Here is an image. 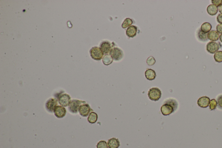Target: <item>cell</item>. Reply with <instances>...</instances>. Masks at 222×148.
<instances>
[{"label":"cell","instance_id":"6da1fadb","mask_svg":"<svg viewBox=\"0 0 222 148\" xmlns=\"http://www.w3.org/2000/svg\"><path fill=\"white\" fill-rule=\"evenodd\" d=\"M178 103L173 99H169L164 101L161 108V113L163 116H168L177 110Z\"/></svg>","mask_w":222,"mask_h":148},{"label":"cell","instance_id":"7a4b0ae2","mask_svg":"<svg viewBox=\"0 0 222 148\" xmlns=\"http://www.w3.org/2000/svg\"><path fill=\"white\" fill-rule=\"evenodd\" d=\"M85 104V101L77 100V99H73L70 101L69 105V110L71 113H77L80 106L82 104Z\"/></svg>","mask_w":222,"mask_h":148},{"label":"cell","instance_id":"3957f363","mask_svg":"<svg viewBox=\"0 0 222 148\" xmlns=\"http://www.w3.org/2000/svg\"><path fill=\"white\" fill-rule=\"evenodd\" d=\"M161 91L157 87H153L150 89L148 92L149 98L152 101H157L161 98Z\"/></svg>","mask_w":222,"mask_h":148},{"label":"cell","instance_id":"277c9868","mask_svg":"<svg viewBox=\"0 0 222 148\" xmlns=\"http://www.w3.org/2000/svg\"><path fill=\"white\" fill-rule=\"evenodd\" d=\"M90 56L91 57L96 61H100L103 58L104 53L100 47L94 46L90 50Z\"/></svg>","mask_w":222,"mask_h":148},{"label":"cell","instance_id":"5b68a950","mask_svg":"<svg viewBox=\"0 0 222 148\" xmlns=\"http://www.w3.org/2000/svg\"><path fill=\"white\" fill-rule=\"evenodd\" d=\"M109 54L113 60L116 61H120L124 56L123 51L118 47H113L111 49Z\"/></svg>","mask_w":222,"mask_h":148},{"label":"cell","instance_id":"8992f818","mask_svg":"<svg viewBox=\"0 0 222 148\" xmlns=\"http://www.w3.org/2000/svg\"><path fill=\"white\" fill-rule=\"evenodd\" d=\"M221 46V45L220 43L211 41L206 45V50L210 54H215L219 51Z\"/></svg>","mask_w":222,"mask_h":148},{"label":"cell","instance_id":"52a82bcc","mask_svg":"<svg viewBox=\"0 0 222 148\" xmlns=\"http://www.w3.org/2000/svg\"><path fill=\"white\" fill-rule=\"evenodd\" d=\"M58 100L59 104L62 107H66L69 105L71 101V97L67 94H61L58 97Z\"/></svg>","mask_w":222,"mask_h":148},{"label":"cell","instance_id":"ba28073f","mask_svg":"<svg viewBox=\"0 0 222 148\" xmlns=\"http://www.w3.org/2000/svg\"><path fill=\"white\" fill-rule=\"evenodd\" d=\"M79 112L82 117H86L90 114V113L93 112V110L88 104H85L80 106L79 109Z\"/></svg>","mask_w":222,"mask_h":148},{"label":"cell","instance_id":"9c48e42d","mask_svg":"<svg viewBox=\"0 0 222 148\" xmlns=\"http://www.w3.org/2000/svg\"><path fill=\"white\" fill-rule=\"evenodd\" d=\"M58 105L57 100L56 99L51 98L47 100L46 104L45 107L46 110L50 113H53L55 109L56 108Z\"/></svg>","mask_w":222,"mask_h":148},{"label":"cell","instance_id":"30bf717a","mask_svg":"<svg viewBox=\"0 0 222 148\" xmlns=\"http://www.w3.org/2000/svg\"><path fill=\"white\" fill-rule=\"evenodd\" d=\"M112 44L107 41H103L100 44V47L104 54H107L112 49Z\"/></svg>","mask_w":222,"mask_h":148},{"label":"cell","instance_id":"8fae6325","mask_svg":"<svg viewBox=\"0 0 222 148\" xmlns=\"http://www.w3.org/2000/svg\"><path fill=\"white\" fill-rule=\"evenodd\" d=\"M54 113L56 117L58 118H62L64 117L66 114V110L64 107L58 106L55 109Z\"/></svg>","mask_w":222,"mask_h":148},{"label":"cell","instance_id":"7c38bea8","mask_svg":"<svg viewBox=\"0 0 222 148\" xmlns=\"http://www.w3.org/2000/svg\"><path fill=\"white\" fill-rule=\"evenodd\" d=\"M210 103V98L206 96L200 98L197 101L198 106L202 108H206L208 107Z\"/></svg>","mask_w":222,"mask_h":148},{"label":"cell","instance_id":"4fadbf2b","mask_svg":"<svg viewBox=\"0 0 222 148\" xmlns=\"http://www.w3.org/2000/svg\"><path fill=\"white\" fill-rule=\"evenodd\" d=\"M138 31V28L137 26L132 25L129 26L126 31V34L129 37L133 38L136 35Z\"/></svg>","mask_w":222,"mask_h":148},{"label":"cell","instance_id":"5bb4252c","mask_svg":"<svg viewBox=\"0 0 222 148\" xmlns=\"http://www.w3.org/2000/svg\"><path fill=\"white\" fill-rule=\"evenodd\" d=\"M207 37L211 41H218L220 38L219 34L215 30L211 31L207 34Z\"/></svg>","mask_w":222,"mask_h":148},{"label":"cell","instance_id":"9a60e30c","mask_svg":"<svg viewBox=\"0 0 222 148\" xmlns=\"http://www.w3.org/2000/svg\"><path fill=\"white\" fill-rule=\"evenodd\" d=\"M108 145L109 148H118L120 146L119 140L116 138H112L109 140Z\"/></svg>","mask_w":222,"mask_h":148},{"label":"cell","instance_id":"2e32d148","mask_svg":"<svg viewBox=\"0 0 222 148\" xmlns=\"http://www.w3.org/2000/svg\"><path fill=\"white\" fill-rule=\"evenodd\" d=\"M145 76L148 80H153L156 78V72L152 69H148L145 71Z\"/></svg>","mask_w":222,"mask_h":148},{"label":"cell","instance_id":"e0dca14e","mask_svg":"<svg viewBox=\"0 0 222 148\" xmlns=\"http://www.w3.org/2000/svg\"><path fill=\"white\" fill-rule=\"evenodd\" d=\"M218 8L213 4L209 5L207 8V11L208 13L211 16L215 15L218 12Z\"/></svg>","mask_w":222,"mask_h":148},{"label":"cell","instance_id":"ac0fdd59","mask_svg":"<svg viewBox=\"0 0 222 148\" xmlns=\"http://www.w3.org/2000/svg\"><path fill=\"white\" fill-rule=\"evenodd\" d=\"M211 29L212 25L209 23H204L201 26V30L205 33L210 32Z\"/></svg>","mask_w":222,"mask_h":148},{"label":"cell","instance_id":"d6986e66","mask_svg":"<svg viewBox=\"0 0 222 148\" xmlns=\"http://www.w3.org/2000/svg\"><path fill=\"white\" fill-rule=\"evenodd\" d=\"M98 119V115L97 113L95 112H92L90 113L88 118V121L89 123H96Z\"/></svg>","mask_w":222,"mask_h":148},{"label":"cell","instance_id":"ffe728a7","mask_svg":"<svg viewBox=\"0 0 222 148\" xmlns=\"http://www.w3.org/2000/svg\"><path fill=\"white\" fill-rule=\"evenodd\" d=\"M113 59L110 55L106 54L103 58V62L105 65L108 66L113 62Z\"/></svg>","mask_w":222,"mask_h":148},{"label":"cell","instance_id":"44dd1931","mask_svg":"<svg viewBox=\"0 0 222 148\" xmlns=\"http://www.w3.org/2000/svg\"><path fill=\"white\" fill-rule=\"evenodd\" d=\"M198 38L199 39V40L201 41H207V39H208V37H207V34L203 32L201 30V29H200L198 31Z\"/></svg>","mask_w":222,"mask_h":148},{"label":"cell","instance_id":"7402d4cb","mask_svg":"<svg viewBox=\"0 0 222 148\" xmlns=\"http://www.w3.org/2000/svg\"><path fill=\"white\" fill-rule=\"evenodd\" d=\"M132 24H133L132 20L130 18H127L124 20L122 25H121V26H122V28L125 29V28H127L128 26H130V25H131Z\"/></svg>","mask_w":222,"mask_h":148},{"label":"cell","instance_id":"603a6c76","mask_svg":"<svg viewBox=\"0 0 222 148\" xmlns=\"http://www.w3.org/2000/svg\"><path fill=\"white\" fill-rule=\"evenodd\" d=\"M214 58L216 62H222V51H219L216 53L214 55Z\"/></svg>","mask_w":222,"mask_h":148},{"label":"cell","instance_id":"cb8c5ba5","mask_svg":"<svg viewBox=\"0 0 222 148\" xmlns=\"http://www.w3.org/2000/svg\"><path fill=\"white\" fill-rule=\"evenodd\" d=\"M97 148H108V145L105 141H100L97 145Z\"/></svg>","mask_w":222,"mask_h":148},{"label":"cell","instance_id":"d4e9b609","mask_svg":"<svg viewBox=\"0 0 222 148\" xmlns=\"http://www.w3.org/2000/svg\"><path fill=\"white\" fill-rule=\"evenodd\" d=\"M217 106V103L215 99H212L210 101V109L211 110H212L215 109Z\"/></svg>","mask_w":222,"mask_h":148},{"label":"cell","instance_id":"484cf974","mask_svg":"<svg viewBox=\"0 0 222 148\" xmlns=\"http://www.w3.org/2000/svg\"><path fill=\"white\" fill-rule=\"evenodd\" d=\"M155 62H156V61H155V59L152 56H150L147 60V64L149 66L153 65L155 64Z\"/></svg>","mask_w":222,"mask_h":148},{"label":"cell","instance_id":"4316f807","mask_svg":"<svg viewBox=\"0 0 222 148\" xmlns=\"http://www.w3.org/2000/svg\"><path fill=\"white\" fill-rule=\"evenodd\" d=\"M217 102L218 108L222 109V95L218 96L217 98Z\"/></svg>","mask_w":222,"mask_h":148},{"label":"cell","instance_id":"83f0119b","mask_svg":"<svg viewBox=\"0 0 222 148\" xmlns=\"http://www.w3.org/2000/svg\"><path fill=\"white\" fill-rule=\"evenodd\" d=\"M211 2L216 7H220L222 5V0H212Z\"/></svg>","mask_w":222,"mask_h":148},{"label":"cell","instance_id":"f1b7e54d","mask_svg":"<svg viewBox=\"0 0 222 148\" xmlns=\"http://www.w3.org/2000/svg\"><path fill=\"white\" fill-rule=\"evenodd\" d=\"M216 31L219 34H222V24H219L216 26Z\"/></svg>","mask_w":222,"mask_h":148},{"label":"cell","instance_id":"f546056e","mask_svg":"<svg viewBox=\"0 0 222 148\" xmlns=\"http://www.w3.org/2000/svg\"><path fill=\"white\" fill-rule=\"evenodd\" d=\"M217 22L220 24H222V14H220L218 15L216 18Z\"/></svg>","mask_w":222,"mask_h":148},{"label":"cell","instance_id":"4dcf8cb0","mask_svg":"<svg viewBox=\"0 0 222 148\" xmlns=\"http://www.w3.org/2000/svg\"><path fill=\"white\" fill-rule=\"evenodd\" d=\"M218 9H219V12L221 13V14H222V5L220 6V7H219Z\"/></svg>","mask_w":222,"mask_h":148},{"label":"cell","instance_id":"1f68e13d","mask_svg":"<svg viewBox=\"0 0 222 148\" xmlns=\"http://www.w3.org/2000/svg\"><path fill=\"white\" fill-rule=\"evenodd\" d=\"M220 41L222 43V34H221L220 36Z\"/></svg>","mask_w":222,"mask_h":148}]
</instances>
